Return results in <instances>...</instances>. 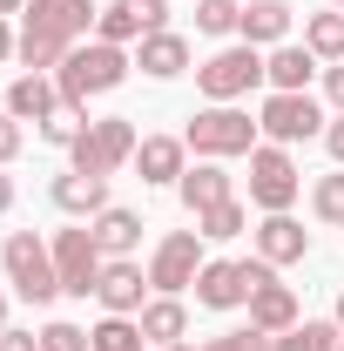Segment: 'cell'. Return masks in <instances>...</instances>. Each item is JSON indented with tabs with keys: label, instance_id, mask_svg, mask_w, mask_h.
<instances>
[{
	"label": "cell",
	"instance_id": "cell-35",
	"mask_svg": "<svg viewBox=\"0 0 344 351\" xmlns=\"http://www.w3.org/2000/svg\"><path fill=\"white\" fill-rule=\"evenodd\" d=\"M324 149H331V162L344 169V115H331V122H324Z\"/></svg>",
	"mask_w": 344,
	"mask_h": 351
},
{
	"label": "cell",
	"instance_id": "cell-24",
	"mask_svg": "<svg viewBox=\"0 0 344 351\" xmlns=\"http://www.w3.org/2000/svg\"><path fill=\"white\" fill-rule=\"evenodd\" d=\"M304 47H310L324 68H338V61H344V7L310 14V21H304Z\"/></svg>",
	"mask_w": 344,
	"mask_h": 351
},
{
	"label": "cell",
	"instance_id": "cell-6",
	"mask_svg": "<svg viewBox=\"0 0 344 351\" xmlns=\"http://www.w3.org/2000/svg\"><path fill=\"white\" fill-rule=\"evenodd\" d=\"M297 196H304V176L291 162V149L284 142H257L250 149V203H257L263 217H284Z\"/></svg>",
	"mask_w": 344,
	"mask_h": 351
},
{
	"label": "cell",
	"instance_id": "cell-19",
	"mask_svg": "<svg viewBox=\"0 0 344 351\" xmlns=\"http://www.w3.org/2000/svg\"><path fill=\"white\" fill-rule=\"evenodd\" d=\"M317 68H324V61H317L304 41H284V47L263 54V75H270L277 95H310V75H317Z\"/></svg>",
	"mask_w": 344,
	"mask_h": 351
},
{
	"label": "cell",
	"instance_id": "cell-3",
	"mask_svg": "<svg viewBox=\"0 0 344 351\" xmlns=\"http://www.w3.org/2000/svg\"><path fill=\"white\" fill-rule=\"evenodd\" d=\"M0 270H7V284H14L27 304H54V298H61L54 243H47V237H34V230H14V237L0 243Z\"/></svg>",
	"mask_w": 344,
	"mask_h": 351
},
{
	"label": "cell",
	"instance_id": "cell-33",
	"mask_svg": "<svg viewBox=\"0 0 344 351\" xmlns=\"http://www.w3.org/2000/svg\"><path fill=\"white\" fill-rule=\"evenodd\" d=\"M21 142H27V135H21V115H7V108H0V169L21 156Z\"/></svg>",
	"mask_w": 344,
	"mask_h": 351
},
{
	"label": "cell",
	"instance_id": "cell-15",
	"mask_svg": "<svg viewBox=\"0 0 344 351\" xmlns=\"http://www.w3.org/2000/svg\"><path fill=\"white\" fill-rule=\"evenodd\" d=\"M243 311H250V324H257V331H270V338H284L291 324H304V311H297V291H291L284 277H270V284H257Z\"/></svg>",
	"mask_w": 344,
	"mask_h": 351
},
{
	"label": "cell",
	"instance_id": "cell-9",
	"mask_svg": "<svg viewBox=\"0 0 344 351\" xmlns=\"http://www.w3.org/2000/svg\"><path fill=\"white\" fill-rule=\"evenodd\" d=\"M54 243V270H61V291L68 298H95V284H101V243H95V230L88 223H75V230H54L47 237Z\"/></svg>",
	"mask_w": 344,
	"mask_h": 351
},
{
	"label": "cell",
	"instance_id": "cell-20",
	"mask_svg": "<svg viewBox=\"0 0 344 351\" xmlns=\"http://www.w3.org/2000/svg\"><path fill=\"white\" fill-rule=\"evenodd\" d=\"M0 108L41 129L47 115L61 108V88H54V75H14V82H7V101H0Z\"/></svg>",
	"mask_w": 344,
	"mask_h": 351
},
{
	"label": "cell",
	"instance_id": "cell-21",
	"mask_svg": "<svg viewBox=\"0 0 344 351\" xmlns=\"http://www.w3.org/2000/svg\"><path fill=\"white\" fill-rule=\"evenodd\" d=\"M291 21H297V14H291V0H250L236 34H243L250 47H284V41H291Z\"/></svg>",
	"mask_w": 344,
	"mask_h": 351
},
{
	"label": "cell",
	"instance_id": "cell-10",
	"mask_svg": "<svg viewBox=\"0 0 344 351\" xmlns=\"http://www.w3.org/2000/svg\"><path fill=\"white\" fill-rule=\"evenodd\" d=\"M257 129L270 135V142H310V135H324V108L310 101V95H263V108H257Z\"/></svg>",
	"mask_w": 344,
	"mask_h": 351
},
{
	"label": "cell",
	"instance_id": "cell-30",
	"mask_svg": "<svg viewBox=\"0 0 344 351\" xmlns=\"http://www.w3.org/2000/svg\"><path fill=\"white\" fill-rule=\"evenodd\" d=\"M82 129H88L82 108H54V115L41 122V142H47V149H75V135H82Z\"/></svg>",
	"mask_w": 344,
	"mask_h": 351
},
{
	"label": "cell",
	"instance_id": "cell-26",
	"mask_svg": "<svg viewBox=\"0 0 344 351\" xmlns=\"http://www.w3.org/2000/svg\"><path fill=\"white\" fill-rule=\"evenodd\" d=\"M88 351H149V338H142L135 317H101V324L88 331Z\"/></svg>",
	"mask_w": 344,
	"mask_h": 351
},
{
	"label": "cell",
	"instance_id": "cell-4",
	"mask_svg": "<svg viewBox=\"0 0 344 351\" xmlns=\"http://www.w3.org/2000/svg\"><path fill=\"white\" fill-rule=\"evenodd\" d=\"M270 277H277V263H263V257H210L196 270V304L203 311H243L250 291L270 284Z\"/></svg>",
	"mask_w": 344,
	"mask_h": 351
},
{
	"label": "cell",
	"instance_id": "cell-41",
	"mask_svg": "<svg viewBox=\"0 0 344 351\" xmlns=\"http://www.w3.org/2000/svg\"><path fill=\"white\" fill-rule=\"evenodd\" d=\"M0 331H7V291H0Z\"/></svg>",
	"mask_w": 344,
	"mask_h": 351
},
{
	"label": "cell",
	"instance_id": "cell-38",
	"mask_svg": "<svg viewBox=\"0 0 344 351\" xmlns=\"http://www.w3.org/2000/svg\"><path fill=\"white\" fill-rule=\"evenodd\" d=\"M7 210H14V176L0 169V217H7Z\"/></svg>",
	"mask_w": 344,
	"mask_h": 351
},
{
	"label": "cell",
	"instance_id": "cell-42",
	"mask_svg": "<svg viewBox=\"0 0 344 351\" xmlns=\"http://www.w3.org/2000/svg\"><path fill=\"white\" fill-rule=\"evenodd\" d=\"M162 351H196V345H162Z\"/></svg>",
	"mask_w": 344,
	"mask_h": 351
},
{
	"label": "cell",
	"instance_id": "cell-14",
	"mask_svg": "<svg viewBox=\"0 0 344 351\" xmlns=\"http://www.w3.org/2000/svg\"><path fill=\"white\" fill-rule=\"evenodd\" d=\"M175 196H182V210H189V217H203V210H216V203H230V196H236V176L223 169V162H189L182 182H175Z\"/></svg>",
	"mask_w": 344,
	"mask_h": 351
},
{
	"label": "cell",
	"instance_id": "cell-37",
	"mask_svg": "<svg viewBox=\"0 0 344 351\" xmlns=\"http://www.w3.org/2000/svg\"><path fill=\"white\" fill-rule=\"evenodd\" d=\"M14 41H21V34H14V27H7V14H0V61H14Z\"/></svg>",
	"mask_w": 344,
	"mask_h": 351
},
{
	"label": "cell",
	"instance_id": "cell-27",
	"mask_svg": "<svg viewBox=\"0 0 344 351\" xmlns=\"http://www.w3.org/2000/svg\"><path fill=\"white\" fill-rule=\"evenodd\" d=\"M338 338H344L338 324H324V317H304V324H291V331H284L270 351H338Z\"/></svg>",
	"mask_w": 344,
	"mask_h": 351
},
{
	"label": "cell",
	"instance_id": "cell-29",
	"mask_svg": "<svg viewBox=\"0 0 344 351\" xmlns=\"http://www.w3.org/2000/svg\"><path fill=\"white\" fill-rule=\"evenodd\" d=\"M236 27H243V7H236V0H196V34H216V41H223V34H236Z\"/></svg>",
	"mask_w": 344,
	"mask_h": 351
},
{
	"label": "cell",
	"instance_id": "cell-7",
	"mask_svg": "<svg viewBox=\"0 0 344 351\" xmlns=\"http://www.w3.org/2000/svg\"><path fill=\"white\" fill-rule=\"evenodd\" d=\"M270 75H263V47L236 41V47H216L210 61L196 68V88L210 95V101H243L250 88H263Z\"/></svg>",
	"mask_w": 344,
	"mask_h": 351
},
{
	"label": "cell",
	"instance_id": "cell-44",
	"mask_svg": "<svg viewBox=\"0 0 344 351\" xmlns=\"http://www.w3.org/2000/svg\"><path fill=\"white\" fill-rule=\"evenodd\" d=\"M338 7H344V0H338Z\"/></svg>",
	"mask_w": 344,
	"mask_h": 351
},
{
	"label": "cell",
	"instance_id": "cell-25",
	"mask_svg": "<svg viewBox=\"0 0 344 351\" xmlns=\"http://www.w3.org/2000/svg\"><path fill=\"white\" fill-rule=\"evenodd\" d=\"M196 230H203V243H230V237H243V230H250V210H243V196H230V203L203 210V217H196Z\"/></svg>",
	"mask_w": 344,
	"mask_h": 351
},
{
	"label": "cell",
	"instance_id": "cell-34",
	"mask_svg": "<svg viewBox=\"0 0 344 351\" xmlns=\"http://www.w3.org/2000/svg\"><path fill=\"white\" fill-rule=\"evenodd\" d=\"M0 351H41V331H14V324H7V331H0Z\"/></svg>",
	"mask_w": 344,
	"mask_h": 351
},
{
	"label": "cell",
	"instance_id": "cell-43",
	"mask_svg": "<svg viewBox=\"0 0 344 351\" xmlns=\"http://www.w3.org/2000/svg\"><path fill=\"white\" fill-rule=\"evenodd\" d=\"M338 351H344V338H338Z\"/></svg>",
	"mask_w": 344,
	"mask_h": 351
},
{
	"label": "cell",
	"instance_id": "cell-22",
	"mask_svg": "<svg viewBox=\"0 0 344 351\" xmlns=\"http://www.w3.org/2000/svg\"><path fill=\"white\" fill-rule=\"evenodd\" d=\"M88 230H95L101 257H135V243H142V217L122 210V203H108L101 217H88Z\"/></svg>",
	"mask_w": 344,
	"mask_h": 351
},
{
	"label": "cell",
	"instance_id": "cell-39",
	"mask_svg": "<svg viewBox=\"0 0 344 351\" xmlns=\"http://www.w3.org/2000/svg\"><path fill=\"white\" fill-rule=\"evenodd\" d=\"M0 14H27V0H0Z\"/></svg>",
	"mask_w": 344,
	"mask_h": 351
},
{
	"label": "cell",
	"instance_id": "cell-5",
	"mask_svg": "<svg viewBox=\"0 0 344 351\" xmlns=\"http://www.w3.org/2000/svg\"><path fill=\"white\" fill-rule=\"evenodd\" d=\"M135 149H142V135H135L129 115H101V122H88V129L75 135L68 169H82V176H115L122 162H135Z\"/></svg>",
	"mask_w": 344,
	"mask_h": 351
},
{
	"label": "cell",
	"instance_id": "cell-17",
	"mask_svg": "<svg viewBox=\"0 0 344 351\" xmlns=\"http://www.w3.org/2000/svg\"><path fill=\"white\" fill-rule=\"evenodd\" d=\"M257 257L277 263V270H284V263H304L310 257V230H304L291 210H284V217H263L257 223Z\"/></svg>",
	"mask_w": 344,
	"mask_h": 351
},
{
	"label": "cell",
	"instance_id": "cell-11",
	"mask_svg": "<svg viewBox=\"0 0 344 351\" xmlns=\"http://www.w3.org/2000/svg\"><path fill=\"white\" fill-rule=\"evenodd\" d=\"M162 27H169V0H108L101 21H95V41L129 47L142 34H162Z\"/></svg>",
	"mask_w": 344,
	"mask_h": 351
},
{
	"label": "cell",
	"instance_id": "cell-1",
	"mask_svg": "<svg viewBox=\"0 0 344 351\" xmlns=\"http://www.w3.org/2000/svg\"><path fill=\"white\" fill-rule=\"evenodd\" d=\"M135 68L129 47L115 41H82L61 68H54V88H61V108H88V95H108V88H122Z\"/></svg>",
	"mask_w": 344,
	"mask_h": 351
},
{
	"label": "cell",
	"instance_id": "cell-8",
	"mask_svg": "<svg viewBox=\"0 0 344 351\" xmlns=\"http://www.w3.org/2000/svg\"><path fill=\"white\" fill-rule=\"evenodd\" d=\"M203 230H169L162 243H156V257H149V291L156 298H182V291H196V270H203Z\"/></svg>",
	"mask_w": 344,
	"mask_h": 351
},
{
	"label": "cell",
	"instance_id": "cell-18",
	"mask_svg": "<svg viewBox=\"0 0 344 351\" xmlns=\"http://www.w3.org/2000/svg\"><path fill=\"white\" fill-rule=\"evenodd\" d=\"M135 68L149 75V82H175V75H189V41L162 27V34H142L135 41Z\"/></svg>",
	"mask_w": 344,
	"mask_h": 351
},
{
	"label": "cell",
	"instance_id": "cell-2",
	"mask_svg": "<svg viewBox=\"0 0 344 351\" xmlns=\"http://www.w3.org/2000/svg\"><path fill=\"white\" fill-rule=\"evenodd\" d=\"M257 122L236 108V101H210L203 115H189V129H182V142H189V156L196 162H230V156H250L257 149Z\"/></svg>",
	"mask_w": 344,
	"mask_h": 351
},
{
	"label": "cell",
	"instance_id": "cell-31",
	"mask_svg": "<svg viewBox=\"0 0 344 351\" xmlns=\"http://www.w3.org/2000/svg\"><path fill=\"white\" fill-rule=\"evenodd\" d=\"M277 338L270 331H257V324H243V331H223V338H210L203 351H270Z\"/></svg>",
	"mask_w": 344,
	"mask_h": 351
},
{
	"label": "cell",
	"instance_id": "cell-28",
	"mask_svg": "<svg viewBox=\"0 0 344 351\" xmlns=\"http://www.w3.org/2000/svg\"><path fill=\"white\" fill-rule=\"evenodd\" d=\"M310 210H317V223L344 230V169H331V176L310 182Z\"/></svg>",
	"mask_w": 344,
	"mask_h": 351
},
{
	"label": "cell",
	"instance_id": "cell-36",
	"mask_svg": "<svg viewBox=\"0 0 344 351\" xmlns=\"http://www.w3.org/2000/svg\"><path fill=\"white\" fill-rule=\"evenodd\" d=\"M324 95H331V108L344 115V61H338V68H324Z\"/></svg>",
	"mask_w": 344,
	"mask_h": 351
},
{
	"label": "cell",
	"instance_id": "cell-23",
	"mask_svg": "<svg viewBox=\"0 0 344 351\" xmlns=\"http://www.w3.org/2000/svg\"><path fill=\"white\" fill-rule=\"evenodd\" d=\"M135 324H142V338H149L156 351H162V345H182V338H189V304H182V298H149Z\"/></svg>",
	"mask_w": 344,
	"mask_h": 351
},
{
	"label": "cell",
	"instance_id": "cell-32",
	"mask_svg": "<svg viewBox=\"0 0 344 351\" xmlns=\"http://www.w3.org/2000/svg\"><path fill=\"white\" fill-rule=\"evenodd\" d=\"M41 351H88V331L54 317V324H41Z\"/></svg>",
	"mask_w": 344,
	"mask_h": 351
},
{
	"label": "cell",
	"instance_id": "cell-12",
	"mask_svg": "<svg viewBox=\"0 0 344 351\" xmlns=\"http://www.w3.org/2000/svg\"><path fill=\"white\" fill-rule=\"evenodd\" d=\"M142 291H149V270L135 257H108L101 263V284H95V304L108 317H142V304H149Z\"/></svg>",
	"mask_w": 344,
	"mask_h": 351
},
{
	"label": "cell",
	"instance_id": "cell-16",
	"mask_svg": "<svg viewBox=\"0 0 344 351\" xmlns=\"http://www.w3.org/2000/svg\"><path fill=\"white\" fill-rule=\"evenodd\" d=\"M47 196H54V210H61V217H101V210H108V176L61 169L54 182H47Z\"/></svg>",
	"mask_w": 344,
	"mask_h": 351
},
{
	"label": "cell",
	"instance_id": "cell-40",
	"mask_svg": "<svg viewBox=\"0 0 344 351\" xmlns=\"http://www.w3.org/2000/svg\"><path fill=\"white\" fill-rule=\"evenodd\" d=\"M331 324H338V331H344V298H338V311H331Z\"/></svg>",
	"mask_w": 344,
	"mask_h": 351
},
{
	"label": "cell",
	"instance_id": "cell-13",
	"mask_svg": "<svg viewBox=\"0 0 344 351\" xmlns=\"http://www.w3.org/2000/svg\"><path fill=\"white\" fill-rule=\"evenodd\" d=\"M135 169H142V182H156V189H175L182 169H189V142L182 135H142Z\"/></svg>",
	"mask_w": 344,
	"mask_h": 351
}]
</instances>
